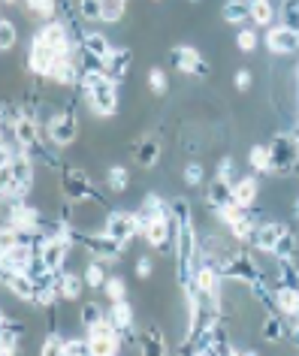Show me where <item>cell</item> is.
<instances>
[{
	"mask_svg": "<svg viewBox=\"0 0 299 356\" xmlns=\"http://www.w3.org/2000/svg\"><path fill=\"white\" fill-rule=\"evenodd\" d=\"M143 238L157 251H166L170 245H175V215L172 209H166L163 215H154L143 220Z\"/></svg>",
	"mask_w": 299,
	"mask_h": 356,
	"instance_id": "cell-6",
	"label": "cell"
},
{
	"mask_svg": "<svg viewBox=\"0 0 299 356\" xmlns=\"http://www.w3.org/2000/svg\"><path fill=\"white\" fill-rule=\"evenodd\" d=\"M60 191H64V197L70 202H97V206H103V197L97 193V184L91 181V175L82 172V169H64Z\"/></svg>",
	"mask_w": 299,
	"mask_h": 356,
	"instance_id": "cell-5",
	"label": "cell"
},
{
	"mask_svg": "<svg viewBox=\"0 0 299 356\" xmlns=\"http://www.w3.org/2000/svg\"><path fill=\"white\" fill-rule=\"evenodd\" d=\"M100 15H103V3H100V0H79V19L100 22Z\"/></svg>",
	"mask_w": 299,
	"mask_h": 356,
	"instance_id": "cell-41",
	"label": "cell"
},
{
	"mask_svg": "<svg viewBox=\"0 0 299 356\" xmlns=\"http://www.w3.org/2000/svg\"><path fill=\"white\" fill-rule=\"evenodd\" d=\"M3 3H6V6H13V3H19V0H3Z\"/></svg>",
	"mask_w": 299,
	"mask_h": 356,
	"instance_id": "cell-52",
	"label": "cell"
},
{
	"mask_svg": "<svg viewBox=\"0 0 299 356\" xmlns=\"http://www.w3.org/2000/svg\"><path fill=\"white\" fill-rule=\"evenodd\" d=\"M3 287L15 293L22 302H31L33 305V293H37V287H33V278L28 272H3Z\"/></svg>",
	"mask_w": 299,
	"mask_h": 356,
	"instance_id": "cell-18",
	"label": "cell"
},
{
	"mask_svg": "<svg viewBox=\"0 0 299 356\" xmlns=\"http://www.w3.org/2000/svg\"><path fill=\"white\" fill-rule=\"evenodd\" d=\"M106 233L112 236V238H118L121 245H130L134 238L143 233V220H139V215L136 211H109L106 215Z\"/></svg>",
	"mask_w": 299,
	"mask_h": 356,
	"instance_id": "cell-9",
	"label": "cell"
},
{
	"mask_svg": "<svg viewBox=\"0 0 299 356\" xmlns=\"http://www.w3.org/2000/svg\"><path fill=\"white\" fill-rule=\"evenodd\" d=\"M206 178V169L203 163H197V160H191L188 166H184V184H191V188H200Z\"/></svg>",
	"mask_w": 299,
	"mask_h": 356,
	"instance_id": "cell-43",
	"label": "cell"
},
{
	"mask_svg": "<svg viewBox=\"0 0 299 356\" xmlns=\"http://www.w3.org/2000/svg\"><path fill=\"white\" fill-rule=\"evenodd\" d=\"M49 79L55 85H64V88H73L76 82H82V70H79V60L73 58V51L58 58V64H55V70H51Z\"/></svg>",
	"mask_w": 299,
	"mask_h": 356,
	"instance_id": "cell-16",
	"label": "cell"
},
{
	"mask_svg": "<svg viewBox=\"0 0 299 356\" xmlns=\"http://www.w3.org/2000/svg\"><path fill=\"white\" fill-rule=\"evenodd\" d=\"M269 157H272V172L278 175H290L299 169V133H278L269 145Z\"/></svg>",
	"mask_w": 299,
	"mask_h": 356,
	"instance_id": "cell-3",
	"label": "cell"
},
{
	"mask_svg": "<svg viewBox=\"0 0 299 356\" xmlns=\"http://www.w3.org/2000/svg\"><path fill=\"white\" fill-rule=\"evenodd\" d=\"M79 46H82L85 51H91V55H97L100 60H106L109 55H112V42H109V37L106 33H100V31H88L85 37H82V42H79Z\"/></svg>",
	"mask_w": 299,
	"mask_h": 356,
	"instance_id": "cell-23",
	"label": "cell"
},
{
	"mask_svg": "<svg viewBox=\"0 0 299 356\" xmlns=\"http://www.w3.org/2000/svg\"><path fill=\"white\" fill-rule=\"evenodd\" d=\"M170 209V202L166 200H161L157 193H148V197L143 200V206H139V220H148V218H154V215H163V211Z\"/></svg>",
	"mask_w": 299,
	"mask_h": 356,
	"instance_id": "cell-29",
	"label": "cell"
},
{
	"mask_svg": "<svg viewBox=\"0 0 299 356\" xmlns=\"http://www.w3.org/2000/svg\"><path fill=\"white\" fill-rule=\"evenodd\" d=\"M170 64L179 73H188V76H212V67L206 64V58L193 46H184V42L170 49Z\"/></svg>",
	"mask_w": 299,
	"mask_h": 356,
	"instance_id": "cell-11",
	"label": "cell"
},
{
	"mask_svg": "<svg viewBox=\"0 0 299 356\" xmlns=\"http://www.w3.org/2000/svg\"><path fill=\"white\" fill-rule=\"evenodd\" d=\"M233 197H236V202H239V206L251 209L254 202H257V197H260V184H257V178H254V175L239 178V181L233 184Z\"/></svg>",
	"mask_w": 299,
	"mask_h": 356,
	"instance_id": "cell-22",
	"label": "cell"
},
{
	"mask_svg": "<svg viewBox=\"0 0 299 356\" xmlns=\"http://www.w3.org/2000/svg\"><path fill=\"white\" fill-rule=\"evenodd\" d=\"M284 229H287V227H284V224H278V220H263V224H257V233H254L251 245L257 248V251H263V254H272Z\"/></svg>",
	"mask_w": 299,
	"mask_h": 356,
	"instance_id": "cell-17",
	"label": "cell"
},
{
	"mask_svg": "<svg viewBox=\"0 0 299 356\" xmlns=\"http://www.w3.org/2000/svg\"><path fill=\"white\" fill-rule=\"evenodd\" d=\"M33 254H37L33 245L10 242V245H3V251H0V266H3V272H28Z\"/></svg>",
	"mask_w": 299,
	"mask_h": 356,
	"instance_id": "cell-13",
	"label": "cell"
},
{
	"mask_svg": "<svg viewBox=\"0 0 299 356\" xmlns=\"http://www.w3.org/2000/svg\"><path fill=\"white\" fill-rule=\"evenodd\" d=\"M266 49L272 55H293L299 49V33L290 31L287 24H278V28H272L266 33Z\"/></svg>",
	"mask_w": 299,
	"mask_h": 356,
	"instance_id": "cell-15",
	"label": "cell"
},
{
	"mask_svg": "<svg viewBox=\"0 0 299 356\" xmlns=\"http://www.w3.org/2000/svg\"><path fill=\"white\" fill-rule=\"evenodd\" d=\"M278 19H281V24H287L290 31L299 33V0H281Z\"/></svg>",
	"mask_w": 299,
	"mask_h": 356,
	"instance_id": "cell-31",
	"label": "cell"
},
{
	"mask_svg": "<svg viewBox=\"0 0 299 356\" xmlns=\"http://www.w3.org/2000/svg\"><path fill=\"white\" fill-rule=\"evenodd\" d=\"M79 320H82L85 329H91V326L100 323V320H106V314H103V308L97 305V302H85L82 311H79Z\"/></svg>",
	"mask_w": 299,
	"mask_h": 356,
	"instance_id": "cell-38",
	"label": "cell"
},
{
	"mask_svg": "<svg viewBox=\"0 0 299 356\" xmlns=\"http://www.w3.org/2000/svg\"><path fill=\"white\" fill-rule=\"evenodd\" d=\"M118 85L112 76H106V70H91V73H82V88L88 106H91L94 115H100V118H109V115H115L118 109Z\"/></svg>",
	"mask_w": 299,
	"mask_h": 356,
	"instance_id": "cell-2",
	"label": "cell"
},
{
	"mask_svg": "<svg viewBox=\"0 0 299 356\" xmlns=\"http://www.w3.org/2000/svg\"><path fill=\"white\" fill-rule=\"evenodd\" d=\"M58 0H24V10L31 13V19H40V22H51L58 19Z\"/></svg>",
	"mask_w": 299,
	"mask_h": 356,
	"instance_id": "cell-28",
	"label": "cell"
},
{
	"mask_svg": "<svg viewBox=\"0 0 299 356\" xmlns=\"http://www.w3.org/2000/svg\"><path fill=\"white\" fill-rule=\"evenodd\" d=\"M218 218H221L227 227H233V224H239V220H245V218H248V209H245V206H239V202H230V206L218 209Z\"/></svg>",
	"mask_w": 299,
	"mask_h": 356,
	"instance_id": "cell-39",
	"label": "cell"
},
{
	"mask_svg": "<svg viewBox=\"0 0 299 356\" xmlns=\"http://www.w3.org/2000/svg\"><path fill=\"white\" fill-rule=\"evenodd\" d=\"M130 60H134V51H130L127 46H118V49H112V55L106 60H103V70H106V76H112L115 82H124Z\"/></svg>",
	"mask_w": 299,
	"mask_h": 356,
	"instance_id": "cell-19",
	"label": "cell"
},
{
	"mask_svg": "<svg viewBox=\"0 0 299 356\" xmlns=\"http://www.w3.org/2000/svg\"><path fill=\"white\" fill-rule=\"evenodd\" d=\"M257 224H260V220H254L251 215L245 218V220H239V224H233V227H230L233 242H251L254 233H257Z\"/></svg>",
	"mask_w": 299,
	"mask_h": 356,
	"instance_id": "cell-33",
	"label": "cell"
},
{
	"mask_svg": "<svg viewBox=\"0 0 299 356\" xmlns=\"http://www.w3.org/2000/svg\"><path fill=\"white\" fill-rule=\"evenodd\" d=\"M172 215H175V275H179L181 290L193 284V275H197V260H200V242L197 233H193V215L188 200L175 197L170 202Z\"/></svg>",
	"mask_w": 299,
	"mask_h": 356,
	"instance_id": "cell-1",
	"label": "cell"
},
{
	"mask_svg": "<svg viewBox=\"0 0 299 356\" xmlns=\"http://www.w3.org/2000/svg\"><path fill=\"white\" fill-rule=\"evenodd\" d=\"M15 42H19V28H15V22L13 19H0V49L3 51H10Z\"/></svg>",
	"mask_w": 299,
	"mask_h": 356,
	"instance_id": "cell-34",
	"label": "cell"
},
{
	"mask_svg": "<svg viewBox=\"0 0 299 356\" xmlns=\"http://www.w3.org/2000/svg\"><path fill=\"white\" fill-rule=\"evenodd\" d=\"M134 157H136V163L143 166V169L157 166V160H161V142H157V139H143V142L136 145Z\"/></svg>",
	"mask_w": 299,
	"mask_h": 356,
	"instance_id": "cell-25",
	"label": "cell"
},
{
	"mask_svg": "<svg viewBox=\"0 0 299 356\" xmlns=\"http://www.w3.org/2000/svg\"><path fill=\"white\" fill-rule=\"evenodd\" d=\"M73 238L88 254H94L97 260H121V251H124V245H121L118 238H112L106 229H103V233H82V229H73Z\"/></svg>",
	"mask_w": 299,
	"mask_h": 356,
	"instance_id": "cell-7",
	"label": "cell"
},
{
	"mask_svg": "<svg viewBox=\"0 0 299 356\" xmlns=\"http://www.w3.org/2000/svg\"><path fill=\"white\" fill-rule=\"evenodd\" d=\"M221 281H224V275L218 272L212 263H206V260L197 269V275H193V287L203 293L206 299H212L215 305H221Z\"/></svg>",
	"mask_w": 299,
	"mask_h": 356,
	"instance_id": "cell-14",
	"label": "cell"
},
{
	"mask_svg": "<svg viewBox=\"0 0 299 356\" xmlns=\"http://www.w3.org/2000/svg\"><path fill=\"white\" fill-rule=\"evenodd\" d=\"M296 88H299V67H296Z\"/></svg>",
	"mask_w": 299,
	"mask_h": 356,
	"instance_id": "cell-53",
	"label": "cell"
},
{
	"mask_svg": "<svg viewBox=\"0 0 299 356\" xmlns=\"http://www.w3.org/2000/svg\"><path fill=\"white\" fill-rule=\"evenodd\" d=\"M257 31H251V28H245V31H239V37H236V49L239 51H254L257 49Z\"/></svg>",
	"mask_w": 299,
	"mask_h": 356,
	"instance_id": "cell-46",
	"label": "cell"
},
{
	"mask_svg": "<svg viewBox=\"0 0 299 356\" xmlns=\"http://www.w3.org/2000/svg\"><path fill=\"white\" fill-rule=\"evenodd\" d=\"M85 284L88 287H103V284H106V272H103V263H91L85 269Z\"/></svg>",
	"mask_w": 299,
	"mask_h": 356,
	"instance_id": "cell-44",
	"label": "cell"
},
{
	"mask_svg": "<svg viewBox=\"0 0 299 356\" xmlns=\"http://www.w3.org/2000/svg\"><path fill=\"white\" fill-rule=\"evenodd\" d=\"M139 350L143 353H166L170 344H166V335L157 329L154 323H148L143 332H139Z\"/></svg>",
	"mask_w": 299,
	"mask_h": 356,
	"instance_id": "cell-21",
	"label": "cell"
},
{
	"mask_svg": "<svg viewBox=\"0 0 299 356\" xmlns=\"http://www.w3.org/2000/svg\"><path fill=\"white\" fill-rule=\"evenodd\" d=\"M46 133H49V142H51V145H58V148L73 145L76 136H79V118H76V112H73V109H64V112L51 115Z\"/></svg>",
	"mask_w": 299,
	"mask_h": 356,
	"instance_id": "cell-10",
	"label": "cell"
},
{
	"mask_svg": "<svg viewBox=\"0 0 299 356\" xmlns=\"http://www.w3.org/2000/svg\"><path fill=\"white\" fill-rule=\"evenodd\" d=\"M221 15H224L227 24H242V22H248V19H251V0H227Z\"/></svg>",
	"mask_w": 299,
	"mask_h": 356,
	"instance_id": "cell-26",
	"label": "cell"
},
{
	"mask_svg": "<svg viewBox=\"0 0 299 356\" xmlns=\"http://www.w3.org/2000/svg\"><path fill=\"white\" fill-rule=\"evenodd\" d=\"M100 3H103L100 22H109V24L121 22V15H124V10H127V0H100Z\"/></svg>",
	"mask_w": 299,
	"mask_h": 356,
	"instance_id": "cell-37",
	"label": "cell"
},
{
	"mask_svg": "<svg viewBox=\"0 0 299 356\" xmlns=\"http://www.w3.org/2000/svg\"><path fill=\"white\" fill-rule=\"evenodd\" d=\"M275 19V10H272L269 0H251V22L260 24V28H266Z\"/></svg>",
	"mask_w": 299,
	"mask_h": 356,
	"instance_id": "cell-30",
	"label": "cell"
},
{
	"mask_svg": "<svg viewBox=\"0 0 299 356\" xmlns=\"http://www.w3.org/2000/svg\"><path fill=\"white\" fill-rule=\"evenodd\" d=\"M260 335H263V341H281V338H287V326H284V314L281 311H272V314L263 317V323H260Z\"/></svg>",
	"mask_w": 299,
	"mask_h": 356,
	"instance_id": "cell-24",
	"label": "cell"
},
{
	"mask_svg": "<svg viewBox=\"0 0 299 356\" xmlns=\"http://www.w3.org/2000/svg\"><path fill=\"white\" fill-rule=\"evenodd\" d=\"M233 85L239 88V91H248V88H251V73H248V70H239V73L233 76Z\"/></svg>",
	"mask_w": 299,
	"mask_h": 356,
	"instance_id": "cell-50",
	"label": "cell"
},
{
	"mask_svg": "<svg viewBox=\"0 0 299 356\" xmlns=\"http://www.w3.org/2000/svg\"><path fill=\"white\" fill-rule=\"evenodd\" d=\"M103 290H106V299L109 302H118V299L127 296V287H124V278H121V275H112V278H106Z\"/></svg>",
	"mask_w": 299,
	"mask_h": 356,
	"instance_id": "cell-40",
	"label": "cell"
},
{
	"mask_svg": "<svg viewBox=\"0 0 299 356\" xmlns=\"http://www.w3.org/2000/svg\"><path fill=\"white\" fill-rule=\"evenodd\" d=\"M287 341L293 350H299V317H293V323L287 326Z\"/></svg>",
	"mask_w": 299,
	"mask_h": 356,
	"instance_id": "cell-51",
	"label": "cell"
},
{
	"mask_svg": "<svg viewBox=\"0 0 299 356\" xmlns=\"http://www.w3.org/2000/svg\"><path fill=\"white\" fill-rule=\"evenodd\" d=\"M64 347H67V338L64 335H60V332H49L46 338H42L40 350L42 353H64Z\"/></svg>",
	"mask_w": 299,
	"mask_h": 356,
	"instance_id": "cell-45",
	"label": "cell"
},
{
	"mask_svg": "<svg viewBox=\"0 0 299 356\" xmlns=\"http://www.w3.org/2000/svg\"><path fill=\"white\" fill-rule=\"evenodd\" d=\"M152 272H154V263H152V257H139L136 260V278H152Z\"/></svg>",
	"mask_w": 299,
	"mask_h": 356,
	"instance_id": "cell-49",
	"label": "cell"
},
{
	"mask_svg": "<svg viewBox=\"0 0 299 356\" xmlns=\"http://www.w3.org/2000/svg\"><path fill=\"white\" fill-rule=\"evenodd\" d=\"M64 353H67V356H82V353H91V347H88V338H67Z\"/></svg>",
	"mask_w": 299,
	"mask_h": 356,
	"instance_id": "cell-47",
	"label": "cell"
},
{
	"mask_svg": "<svg viewBox=\"0 0 299 356\" xmlns=\"http://www.w3.org/2000/svg\"><path fill=\"white\" fill-rule=\"evenodd\" d=\"M148 88H152L157 97L166 94V88H170V79H166V73H163L161 67H152V70H148Z\"/></svg>",
	"mask_w": 299,
	"mask_h": 356,
	"instance_id": "cell-42",
	"label": "cell"
},
{
	"mask_svg": "<svg viewBox=\"0 0 299 356\" xmlns=\"http://www.w3.org/2000/svg\"><path fill=\"white\" fill-rule=\"evenodd\" d=\"M106 184H109V191L124 193V191H127V184H130L127 169H124V166H109V172H106Z\"/></svg>",
	"mask_w": 299,
	"mask_h": 356,
	"instance_id": "cell-35",
	"label": "cell"
},
{
	"mask_svg": "<svg viewBox=\"0 0 299 356\" xmlns=\"http://www.w3.org/2000/svg\"><path fill=\"white\" fill-rule=\"evenodd\" d=\"M218 178H224V181H230V184L239 181V175L233 172V160H230V157L221 160V166H218Z\"/></svg>",
	"mask_w": 299,
	"mask_h": 356,
	"instance_id": "cell-48",
	"label": "cell"
},
{
	"mask_svg": "<svg viewBox=\"0 0 299 356\" xmlns=\"http://www.w3.org/2000/svg\"><path fill=\"white\" fill-rule=\"evenodd\" d=\"M206 202H209V206H212L215 211H218V209H224V206H230V202H236V197H233V184L215 175L212 181H209V188H206Z\"/></svg>",
	"mask_w": 299,
	"mask_h": 356,
	"instance_id": "cell-20",
	"label": "cell"
},
{
	"mask_svg": "<svg viewBox=\"0 0 299 356\" xmlns=\"http://www.w3.org/2000/svg\"><path fill=\"white\" fill-rule=\"evenodd\" d=\"M58 58H60V51L51 49L46 40H40L37 33H33L31 51H28V67H31V73L40 76V79H49L51 70H55V64H58Z\"/></svg>",
	"mask_w": 299,
	"mask_h": 356,
	"instance_id": "cell-12",
	"label": "cell"
},
{
	"mask_svg": "<svg viewBox=\"0 0 299 356\" xmlns=\"http://www.w3.org/2000/svg\"><path fill=\"white\" fill-rule=\"evenodd\" d=\"M85 338H88V347H91L94 356H112V353H121V347H124L121 329L115 326L112 317L100 320V323L91 329H85Z\"/></svg>",
	"mask_w": 299,
	"mask_h": 356,
	"instance_id": "cell-4",
	"label": "cell"
},
{
	"mask_svg": "<svg viewBox=\"0 0 299 356\" xmlns=\"http://www.w3.org/2000/svg\"><path fill=\"white\" fill-rule=\"evenodd\" d=\"M248 163L254 172H272V157H269V148H263V145H254L248 151Z\"/></svg>",
	"mask_w": 299,
	"mask_h": 356,
	"instance_id": "cell-32",
	"label": "cell"
},
{
	"mask_svg": "<svg viewBox=\"0 0 299 356\" xmlns=\"http://www.w3.org/2000/svg\"><path fill=\"white\" fill-rule=\"evenodd\" d=\"M296 254V233L293 229H284V233H281V238H278V245H275V251H272V257H275V260H281V257H293Z\"/></svg>",
	"mask_w": 299,
	"mask_h": 356,
	"instance_id": "cell-36",
	"label": "cell"
},
{
	"mask_svg": "<svg viewBox=\"0 0 299 356\" xmlns=\"http://www.w3.org/2000/svg\"><path fill=\"white\" fill-rule=\"evenodd\" d=\"M82 287H85V278H76L73 272H60L58 275V293H60V299H67V302H73L82 296Z\"/></svg>",
	"mask_w": 299,
	"mask_h": 356,
	"instance_id": "cell-27",
	"label": "cell"
},
{
	"mask_svg": "<svg viewBox=\"0 0 299 356\" xmlns=\"http://www.w3.org/2000/svg\"><path fill=\"white\" fill-rule=\"evenodd\" d=\"M218 272L224 275V281H233V284H245V287H251V281L260 275L257 263H254V257L242 254V251H233L227 260L218 266Z\"/></svg>",
	"mask_w": 299,
	"mask_h": 356,
	"instance_id": "cell-8",
	"label": "cell"
},
{
	"mask_svg": "<svg viewBox=\"0 0 299 356\" xmlns=\"http://www.w3.org/2000/svg\"><path fill=\"white\" fill-rule=\"evenodd\" d=\"M296 211H299V202H296Z\"/></svg>",
	"mask_w": 299,
	"mask_h": 356,
	"instance_id": "cell-54",
	"label": "cell"
}]
</instances>
